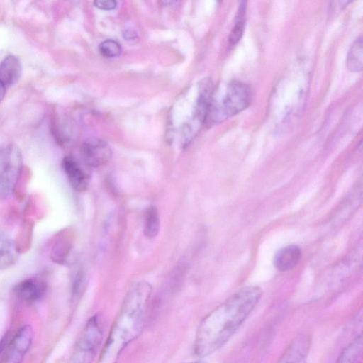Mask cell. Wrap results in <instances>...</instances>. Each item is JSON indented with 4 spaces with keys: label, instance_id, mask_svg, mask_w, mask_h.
<instances>
[{
    "label": "cell",
    "instance_id": "11",
    "mask_svg": "<svg viewBox=\"0 0 363 363\" xmlns=\"http://www.w3.org/2000/svg\"><path fill=\"white\" fill-rule=\"evenodd\" d=\"M301 257V250L296 245H289L279 249L274 257V264L281 272L294 269Z\"/></svg>",
    "mask_w": 363,
    "mask_h": 363
},
{
    "label": "cell",
    "instance_id": "15",
    "mask_svg": "<svg viewBox=\"0 0 363 363\" xmlns=\"http://www.w3.org/2000/svg\"><path fill=\"white\" fill-rule=\"evenodd\" d=\"M246 9L247 1H240L235 15L234 26L228 38L230 45H234L238 43L242 37L246 21Z\"/></svg>",
    "mask_w": 363,
    "mask_h": 363
},
{
    "label": "cell",
    "instance_id": "22",
    "mask_svg": "<svg viewBox=\"0 0 363 363\" xmlns=\"http://www.w3.org/2000/svg\"><path fill=\"white\" fill-rule=\"evenodd\" d=\"M10 340V333H6L0 340V357L4 352Z\"/></svg>",
    "mask_w": 363,
    "mask_h": 363
},
{
    "label": "cell",
    "instance_id": "4",
    "mask_svg": "<svg viewBox=\"0 0 363 363\" xmlns=\"http://www.w3.org/2000/svg\"><path fill=\"white\" fill-rule=\"evenodd\" d=\"M104 326L99 313L86 323L68 363H92L104 340Z\"/></svg>",
    "mask_w": 363,
    "mask_h": 363
},
{
    "label": "cell",
    "instance_id": "14",
    "mask_svg": "<svg viewBox=\"0 0 363 363\" xmlns=\"http://www.w3.org/2000/svg\"><path fill=\"white\" fill-rule=\"evenodd\" d=\"M17 250L13 240L0 230V269L9 268L17 260Z\"/></svg>",
    "mask_w": 363,
    "mask_h": 363
},
{
    "label": "cell",
    "instance_id": "20",
    "mask_svg": "<svg viewBox=\"0 0 363 363\" xmlns=\"http://www.w3.org/2000/svg\"><path fill=\"white\" fill-rule=\"evenodd\" d=\"M85 286L84 272L78 269L73 274L72 279L71 294L72 301H77L82 296Z\"/></svg>",
    "mask_w": 363,
    "mask_h": 363
},
{
    "label": "cell",
    "instance_id": "9",
    "mask_svg": "<svg viewBox=\"0 0 363 363\" xmlns=\"http://www.w3.org/2000/svg\"><path fill=\"white\" fill-rule=\"evenodd\" d=\"M62 165L72 187L77 191H86L89 177L78 162L72 156H66L62 160Z\"/></svg>",
    "mask_w": 363,
    "mask_h": 363
},
{
    "label": "cell",
    "instance_id": "23",
    "mask_svg": "<svg viewBox=\"0 0 363 363\" xmlns=\"http://www.w3.org/2000/svg\"><path fill=\"white\" fill-rule=\"evenodd\" d=\"M6 86L0 80V103L4 99L6 94Z\"/></svg>",
    "mask_w": 363,
    "mask_h": 363
},
{
    "label": "cell",
    "instance_id": "18",
    "mask_svg": "<svg viewBox=\"0 0 363 363\" xmlns=\"http://www.w3.org/2000/svg\"><path fill=\"white\" fill-rule=\"evenodd\" d=\"M72 238L67 235H62L56 240L52 252V257L56 262L62 263L67 259L72 246Z\"/></svg>",
    "mask_w": 363,
    "mask_h": 363
},
{
    "label": "cell",
    "instance_id": "21",
    "mask_svg": "<svg viewBox=\"0 0 363 363\" xmlns=\"http://www.w3.org/2000/svg\"><path fill=\"white\" fill-rule=\"evenodd\" d=\"M117 1L113 0L109 1H95L94 5L95 7L101 10H113L117 6Z\"/></svg>",
    "mask_w": 363,
    "mask_h": 363
},
{
    "label": "cell",
    "instance_id": "5",
    "mask_svg": "<svg viewBox=\"0 0 363 363\" xmlns=\"http://www.w3.org/2000/svg\"><path fill=\"white\" fill-rule=\"evenodd\" d=\"M22 167V155L17 146L9 145L0 148V199L12 194Z\"/></svg>",
    "mask_w": 363,
    "mask_h": 363
},
{
    "label": "cell",
    "instance_id": "1",
    "mask_svg": "<svg viewBox=\"0 0 363 363\" xmlns=\"http://www.w3.org/2000/svg\"><path fill=\"white\" fill-rule=\"evenodd\" d=\"M262 294L257 286L242 287L208 313L197 328L194 354L206 357L225 345L255 308Z\"/></svg>",
    "mask_w": 363,
    "mask_h": 363
},
{
    "label": "cell",
    "instance_id": "16",
    "mask_svg": "<svg viewBox=\"0 0 363 363\" xmlns=\"http://www.w3.org/2000/svg\"><path fill=\"white\" fill-rule=\"evenodd\" d=\"M160 220L157 208L155 206H148L145 211L144 235L152 239L155 238L160 231Z\"/></svg>",
    "mask_w": 363,
    "mask_h": 363
},
{
    "label": "cell",
    "instance_id": "3",
    "mask_svg": "<svg viewBox=\"0 0 363 363\" xmlns=\"http://www.w3.org/2000/svg\"><path fill=\"white\" fill-rule=\"evenodd\" d=\"M251 98L247 84L238 80L230 82L220 97L212 96L204 124L208 127L219 124L247 107Z\"/></svg>",
    "mask_w": 363,
    "mask_h": 363
},
{
    "label": "cell",
    "instance_id": "24",
    "mask_svg": "<svg viewBox=\"0 0 363 363\" xmlns=\"http://www.w3.org/2000/svg\"><path fill=\"white\" fill-rule=\"evenodd\" d=\"M186 363H207L206 361L203 360H196L191 362H186Z\"/></svg>",
    "mask_w": 363,
    "mask_h": 363
},
{
    "label": "cell",
    "instance_id": "7",
    "mask_svg": "<svg viewBox=\"0 0 363 363\" xmlns=\"http://www.w3.org/2000/svg\"><path fill=\"white\" fill-rule=\"evenodd\" d=\"M310 347V337L298 335L291 340L277 363H306Z\"/></svg>",
    "mask_w": 363,
    "mask_h": 363
},
{
    "label": "cell",
    "instance_id": "19",
    "mask_svg": "<svg viewBox=\"0 0 363 363\" xmlns=\"http://www.w3.org/2000/svg\"><path fill=\"white\" fill-rule=\"evenodd\" d=\"M99 51L104 57L113 58L120 55L122 48L118 41L108 39L100 43Z\"/></svg>",
    "mask_w": 363,
    "mask_h": 363
},
{
    "label": "cell",
    "instance_id": "12",
    "mask_svg": "<svg viewBox=\"0 0 363 363\" xmlns=\"http://www.w3.org/2000/svg\"><path fill=\"white\" fill-rule=\"evenodd\" d=\"M22 71L19 59L12 55L6 56L0 62V80L8 87L21 77Z\"/></svg>",
    "mask_w": 363,
    "mask_h": 363
},
{
    "label": "cell",
    "instance_id": "17",
    "mask_svg": "<svg viewBox=\"0 0 363 363\" xmlns=\"http://www.w3.org/2000/svg\"><path fill=\"white\" fill-rule=\"evenodd\" d=\"M362 38L359 37L352 45L347 58V67L351 72H359L362 69Z\"/></svg>",
    "mask_w": 363,
    "mask_h": 363
},
{
    "label": "cell",
    "instance_id": "13",
    "mask_svg": "<svg viewBox=\"0 0 363 363\" xmlns=\"http://www.w3.org/2000/svg\"><path fill=\"white\" fill-rule=\"evenodd\" d=\"M335 363H363V339L357 335L340 352Z\"/></svg>",
    "mask_w": 363,
    "mask_h": 363
},
{
    "label": "cell",
    "instance_id": "10",
    "mask_svg": "<svg viewBox=\"0 0 363 363\" xmlns=\"http://www.w3.org/2000/svg\"><path fill=\"white\" fill-rule=\"evenodd\" d=\"M45 284L38 279H27L14 286V292L23 301L33 302L40 299L45 294Z\"/></svg>",
    "mask_w": 363,
    "mask_h": 363
},
{
    "label": "cell",
    "instance_id": "2",
    "mask_svg": "<svg viewBox=\"0 0 363 363\" xmlns=\"http://www.w3.org/2000/svg\"><path fill=\"white\" fill-rule=\"evenodd\" d=\"M152 291L145 281L134 283L127 291L102 349L101 363H112L142 333Z\"/></svg>",
    "mask_w": 363,
    "mask_h": 363
},
{
    "label": "cell",
    "instance_id": "6",
    "mask_svg": "<svg viewBox=\"0 0 363 363\" xmlns=\"http://www.w3.org/2000/svg\"><path fill=\"white\" fill-rule=\"evenodd\" d=\"M80 155L86 166L99 167L110 160L112 150L106 141L97 138H91L82 143Z\"/></svg>",
    "mask_w": 363,
    "mask_h": 363
},
{
    "label": "cell",
    "instance_id": "8",
    "mask_svg": "<svg viewBox=\"0 0 363 363\" xmlns=\"http://www.w3.org/2000/svg\"><path fill=\"white\" fill-rule=\"evenodd\" d=\"M33 329L29 325L21 327L12 340L5 363H21L32 344Z\"/></svg>",
    "mask_w": 363,
    "mask_h": 363
}]
</instances>
